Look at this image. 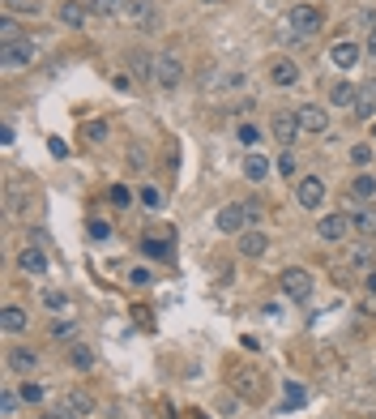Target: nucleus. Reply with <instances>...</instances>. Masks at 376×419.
Here are the masks:
<instances>
[{"label": "nucleus", "instance_id": "nucleus-1", "mask_svg": "<svg viewBox=\"0 0 376 419\" xmlns=\"http://www.w3.org/2000/svg\"><path fill=\"white\" fill-rule=\"evenodd\" d=\"M320 26H325V13H320V5H295V9L287 13L283 43H304V39L320 34Z\"/></svg>", "mask_w": 376, "mask_h": 419}, {"label": "nucleus", "instance_id": "nucleus-2", "mask_svg": "<svg viewBox=\"0 0 376 419\" xmlns=\"http://www.w3.org/2000/svg\"><path fill=\"white\" fill-rule=\"evenodd\" d=\"M261 219V205L257 201H231V205H223L219 210V231H227V236H240V231H248L252 223Z\"/></svg>", "mask_w": 376, "mask_h": 419}, {"label": "nucleus", "instance_id": "nucleus-3", "mask_svg": "<svg viewBox=\"0 0 376 419\" xmlns=\"http://www.w3.org/2000/svg\"><path fill=\"white\" fill-rule=\"evenodd\" d=\"M34 60H39V47H34L30 39H22V43H9V47H0V69H5V73L30 69Z\"/></svg>", "mask_w": 376, "mask_h": 419}, {"label": "nucleus", "instance_id": "nucleus-4", "mask_svg": "<svg viewBox=\"0 0 376 419\" xmlns=\"http://www.w3.org/2000/svg\"><path fill=\"white\" fill-rule=\"evenodd\" d=\"M154 82L163 86V90H176L184 82V65L176 51H163V56H154Z\"/></svg>", "mask_w": 376, "mask_h": 419}, {"label": "nucleus", "instance_id": "nucleus-5", "mask_svg": "<svg viewBox=\"0 0 376 419\" xmlns=\"http://www.w3.org/2000/svg\"><path fill=\"white\" fill-rule=\"evenodd\" d=\"M278 283H283V291H287L295 304H308V299H312V274H308V270L291 266V270L278 274Z\"/></svg>", "mask_w": 376, "mask_h": 419}, {"label": "nucleus", "instance_id": "nucleus-6", "mask_svg": "<svg viewBox=\"0 0 376 419\" xmlns=\"http://www.w3.org/2000/svg\"><path fill=\"white\" fill-rule=\"evenodd\" d=\"M124 22H133V26H141V30H154L158 26V5L154 0H124Z\"/></svg>", "mask_w": 376, "mask_h": 419}, {"label": "nucleus", "instance_id": "nucleus-7", "mask_svg": "<svg viewBox=\"0 0 376 419\" xmlns=\"http://www.w3.org/2000/svg\"><path fill=\"white\" fill-rule=\"evenodd\" d=\"M270 133H274V141H283V146L291 150L304 129H299V116H295V112H278V116L270 120Z\"/></svg>", "mask_w": 376, "mask_h": 419}, {"label": "nucleus", "instance_id": "nucleus-8", "mask_svg": "<svg viewBox=\"0 0 376 419\" xmlns=\"http://www.w3.org/2000/svg\"><path fill=\"white\" fill-rule=\"evenodd\" d=\"M60 415H69V419H86V415H94V398L90 394H82V389H69L65 398H60V406H56Z\"/></svg>", "mask_w": 376, "mask_h": 419}, {"label": "nucleus", "instance_id": "nucleus-9", "mask_svg": "<svg viewBox=\"0 0 376 419\" xmlns=\"http://www.w3.org/2000/svg\"><path fill=\"white\" fill-rule=\"evenodd\" d=\"M295 116H299V129L304 133H330V112L316 108V103H304Z\"/></svg>", "mask_w": 376, "mask_h": 419}, {"label": "nucleus", "instance_id": "nucleus-10", "mask_svg": "<svg viewBox=\"0 0 376 419\" xmlns=\"http://www.w3.org/2000/svg\"><path fill=\"white\" fill-rule=\"evenodd\" d=\"M295 197H299L304 210H320V201H325V184H320V176H304L299 188H295Z\"/></svg>", "mask_w": 376, "mask_h": 419}, {"label": "nucleus", "instance_id": "nucleus-11", "mask_svg": "<svg viewBox=\"0 0 376 419\" xmlns=\"http://www.w3.org/2000/svg\"><path fill=\"white\" fill-rule=\"evenodd\" d=\"M270 82H274V86H283V90H291V86L299 82V65H295L291 56H278V60H270Z\"/></svg>", "mask_w": 376, "mask_h": 419}, {"label": "nucleus", "instance_id": "nucleus-12", "mask_svg": "<svg viewBox=\"0 0 376 419\" xmlns=\"http://www.w3.org/2000/svg\"><path fill=\"white\" fill-rule=\"evenodd\" d=\"M346 231H351V219H342V214H325L316 223V236L320 240H330V244H342L346 240Z\"/></svg>", "mask_w": 376, "mask_h": 419}, {"label": "nucleus", "instance_id": "nucleus-13", "mask_svg": "<svg viewBox=\"0 0 376 419\" xmlns=\"http://www.w3.org/2000/svg\"><path fill=\"white\" fill-rule=\"evenodd\" d=\"M359 56H363V47H359V43H351V39H342V43H334V47H330V60H334L342 73H346V69H355V65H359Z\"/></svg>", "mask_w": 376, "mask_h": 419}, {"label": "nucleus", "instance_id": "nucleus-14", "mask_svg": "<svg viewBox=\"0 0 376 419\" xmlns=\"http://www.w3.org/2000/svg\"><path fill=\"white\" fill-rule=\"evenodd\" d=\"M235 248L244 252V257H265V248H270V240H265V231H257V227H248V231H240L235 236Z\"/></svg>", "mask_w": 376, "mask_h": 419}, {"label": "nucleus", "instance_id": "nucleus-15", "mask_svg": "<svg viewBox=\"0 0 376 419\" xmlns=\"http://www.w3.org/2000/svg\"><path fill=\"white\" fill-rule=\"evenodd\" d=\"M355 120H368V116H376V82H363L359 86V94H355Z\"/></svg>", "mask_w": 376, "mask_h": 419}, {"label": "nucleus", "instance_id": "nucleus-16", "mask_svg": "<svg viewBox=\"0 0 376 419\" xmlns=\"http://www.w3.org/2000/svg\"><path fill=\"white\" fill-rule=\"evenodd\" d=\"M18 266H22L26 274H34V278H43V274H47V257H43V248H39V244H30V248H22V257H18Z\"/></svg>", "mask_w": 376, "mask_h": 419}, {"label": "nucleus", "instance_id": "nucleus-17", "mask_svg": "<svg viewBox=\"0 0 376 419\" xmlns=\"http://www.w3.org/2000/svg\"><path fill=\"white\" fill-rule=\"evenodd\" d=\"M86 13H90L86 0H65L56 18H60V26H73V30H77V26H86Z\"/></svg>", "mask_w": 376, "mask_h": 419}, {"label": "nucleus", "instance_id": "nucleus-18", "mask_svg": "<svg viewBox=\"0 0 376 419\" xmlns=\"http://www.w3.org/2000/svg\"><path fill=\"white\" fill-rule=\"evenodd\" d=\"M351 227L359 231V240H376V210H372V205H368V210H355Z\"/></svg>", "mask_w": 376, "mask_h": 419}, {"label": "nucleus", "instance_id": "nucleus-19", "mask_svg": "<svg viewBox=\"0 0 376 419\" xmlns=\"http://www.w3.org/2000/svg\"><path fill=\"white\" fill-rule=\"evenodd\" d=\"M0 325H5V334H22V330L30 325V317H26V308H18V304H9L5 312H0Z\"/></svg>", "mask_w": 376, "mask_h": 419}, {"label": "nucleus", "instance_id": "nucleus-20", "mask_svg": "<svg viewBox=\"0 0 376 419\" xmlns=\"http://www.w3.org/2000/svg\"><path fill=\"white\" fill-rule=\"evenodd\" d=\"M351 266L372 274V266H376V244H372V240H363V244H355V248H351Z\"/></svg>", "mask_w": 376, "mask_h": 419}, {"label": "nucleus", "instance_id": "nucleus-21", "mask_svg": "<svg viewBox=\"0 0 376 419\" xmlns=\"http://www.w3.org/2000/svg\"><path fill=\"white\" fill-rule=\"evenodd\" d=\"M244 176L248 180H270V159H265V154H248V159H244Z\"/></svg>", "mask_w": 376, "mask_h": 419}, {"label": "nucleus", "instance_id": "nucleus-22", "mask_svg": "<svg viewBox=\"0 0 376 419\" xmlns=\"http://www.w3.org/2000/svg\"><path fill=\"white\" fill-rule=\"evenodd\" d=\"M9 363H13L18 373H34V368H39V355H34L30 347H13V351H9Z\"/></svg>", "mask_w": 376, "mask_h": 419}, {"label": "nucleus", "instance_id": "nucleus-23", "mask_svg": "<svg viewBox=\"0 0 376 419\" xmlns=\"http://www.w3.org/2000/svg\"><path fill=\"white\" fill-rule=\"evenodd\" d=\"M355 86L351 82H334V90H330V103H334V108H355Z\"/></svg>", "mask_w": 376, "mask_h": 419}, {"label": "nucleus", "instance_id": "nucleus-24", "mask_svg": "<svg viewBox=\"0 0 376 419\" xmlns=\"http://www.w3.org/2000/svg\"><path fill=\"white\" fill-rule=\"evenodd\" d=\"M9 43H22V30H18V18L13 13L0 18V47H9Z\"/></svg>", "mask_w": 376, "mask_h": 419}, {"label": "nucleus", "instance_id": "nucleus-25", "mask_svg": "<svg viewBox=\"0 0 376 419\" xmlns=\"http://www.w3.org/2000/svg\"><path fill=\"white\" fill-rule=\"evenodd\" d=\"M261 377L252 373V368H244V373H235V385H240V394L244 398H261V385H257Z\"/></svg>", "mask_w": 376, "mask_h": 419}, {"label": "nucleus", "instance_id": "nucleus-26", "mask_svg": "<svg viewBox=\"0 0 376 419\" xmlns=\"http://www.w3.org/2000/svg\"><path fill=\"white\" fill-rule=\"evenodd\" d=\"M129 69H133L137 77H154V56H145V51H133V56H129Z\"/></svg>", "mask_w": 376, "mask_h": 419}, {"label": "nucleus", "instance_id": "nucleus-27", "mask_svg": "<svg viewBox=\"0 0 376 419\" xmlns=\"http://www.w3.org/2000/svg\"><path fill=\"white\" fill-rule=\"evenodd\" d=\"M5 13H13V18H34V13H39V0H5Z\"/></svg>", "mask_w": 376, "mask_h": 419}, {"label": "nucleus", "instance_id": "nucleus-28", "mask_svg": "<svg viewBox=\"0 0 376 419\" xmlns=\"http://www.w3.org/2000/svg\"><path fill=\"white\" fill-rule=\"evenodd\" d=\"M26 201H30V193L13 184V188H9V214H26Z\"/></svg>", "mask_w": 376, "mask_h": 419}, {"label": "nucleus", "instance_id": "nucleus-29", "mask_svg": "<svg viewBox=\"0 0 376 419\" xmlns=\"http://www.w3.org/2000/svg\"><path fill=\"white\" fill-rule=\"evenodd\" d=\"M69 359H73V368H90V363H94V351H90V347H82V342H73Z\"/></svg>", "mask_w": 376, "mask_h": 419}, {"label": "nucleus", "instance_id": "nucleus-30", "mask_svg": "<svg viewBox=\"0 0 376 419\" xmlns=\"http://www.w3.org/2000/svg\"><path fill=\"white\" fill-rule=\"evenodd\" d=\"M351 193H355V197H372V193H376V180H372V176H355V180H351Z\"/></svg>", "mask_w": 376, "mask_h": 419}, {"label": "nucleus", "instance_id": "nucleus-31", "mask_svg": "<svg viewBox=\"0 0 376 419\" xmlns=\"http://www.w3.org/2000/svg\"><path fill=\"white\" fill-rule=\"evenodd\" d=\"M235 137H240V141H244V146L252 150V146L261 141V129H257V124H240V129H235Z\"/></svg>", "mask_w": 376, "mask_h": 419}, {"label": "nucleus", "instance_id": "nucleus-32", "mask_svg": "<svg viewBox=\"0 0 376 419\" xmlns=\"http://www.w3.org/2000/svg\"><path fill=\"white\" fill-rule=\"evenodd\" d=\"M351 163H355V167H368V163H372V146H363V141L351 146Z\"/></svg>", "mask_w": 376, "mask_h": 419}, {"label": "nucleus", "instance_id": "nucleus-33", "mask_svg": "<svg viewBox=\"0 0 376 419\" xmlns=\"http://www.w3.org/2000/svg\"><path fill=\"white\" fill-rule=\"evenodd\" d=\"M73 334H77L73 321H51V338H56V342H65V338H73Z\"/></svg>", "mask_w": 376, "mask_h": 419}, {"label": "nucleus", "instance_id": "nucleus-34", "mask_svg": "<svg viewBox=\"0 0 376 419\" xmlns=\"http://www.w3.org/2000/svg\"><path fill=\"white\" fill-rule=\"evenodd\" d=\"M86 231H90V240H107V236H112V223H103V219H90V223H86Z\"/></svg>", "mask_w": 376, "mask_h": 419}, {"label": "nucleus", "instance_id": "nucleus-35", "mask_svg": "<svg viewBox=\"0 0 376 419\" xmlns=\"http://www.w3.org/2000/svg\"><path fill=\"white\" fill-rule=\"evenodd\" d=\"M86 9H90V13H116L120 0H86Z\"/></svg>", "mask_w": 376, "mask_h": 419}, {"label": "nucleus", "instance_id": "nucleus-36", "mask_svg": "<svg viewBox=\"0 0 376 419\" xmlns=\"http://www.w3.org/2000/svg\"><path fill=\"white\" fill-rule=\"evenodd\" d=\"M18 402H22V394H13V389L0 394V411H5V415H13V411H18Z\"/></svg>", "mask_w": 376, "mask_h": 419}, {"label": "nucleus", "instance_id": "nucleus-37", "mask_svg": "<svg viewBox=\"0 0 376 419\" xmlns=\"http://www.w3.org/2000/svg\"><path fill=\"white\" fill-rule=\"evenodd\" d=\"M141 205H150V210H158V205H163V193H158V188H141Z\"/></svg>", "mask_w": 376, "mask_h": 419}, {"label": "nucleus", "instance_id": "nucleus-38", "mask_svg": "<svg viewBox=\"0 0 376 419\" xmlns=\"http://www.w3.org/2000/svg\"><path fill=\"white\" fill-rule=\"evenodd\" d=\"M141 248H145V257H167V252H171V248H167L163 240H145Z\"/></svg>", "mask_w": 376, "mask_h": 419}, {"label": "nucleus", "instance_id": "nucleus-39", "mask_svg": "<svg viewBox=\"0 0 376 419\" xmlns=\"http://www.w3.org/2000/svg\"><path fill=\"white\" fill-rule=\"evenodd\" d=\"M22 402H43V385H22Z\"/></svg>", "mask_w": 376, "mask_h": 419}, {"label": "nucleus", "instance_id": "nucleus-40", "mask_svg": "<svg viewBox=\"0 0 376 419\" xmlns=\"http://www.w3.org/2000/svg\"><path fill=\"white\" fill-rule=\"evenodd\" d=\"M278 172H283V176H295V154H291V150H283V159H278Z\"/></svg>", "mask_w": 376, "mask_h": 419}, {"label": "nucleus", "instance_id": "nucleus-41", "mask_svg": "<svg viewBox=\"0 0 376 419\" xmlns=\"http://www.w3.org/2000/svg\"><path fill=\"white\" fill-rule=\"evenodd\" d=\"M86 137H90V141H103V137H107V124H86Z\"/></svg>", "mask_w": 376, "mask_h": 419}, {"label": "nucleus", "instance_id": "nucleus-42", "mask_svg": "<svg viewBox=\"0 0 376 419\" xmlns=\"http://www.w3.org/2000/svg\"><path fill=\"white\" fill-rule=\"evenodd\" d=\"M129 197H133V193H129L124 184H116V188H112V201H116V205H129Z\"/></svg>", "mask_w": 376, "mask_h": 419}, {"label": "nucleus", "instance_id": "nucleus-43", "mask_svg": "<svg viewBox=\"0 0 376 419\" xmlns=\"http://www.w3.org/2000/svg\"><path fill=\"white\" fill-rule=\"evenodd\" d=\"M43 304H47V308H65V295H60V291H47Z\"/></svg>", "mask_w": 376, "mask_h": 419}, {"label": "nucleus", "instance_id": "nucleus-44", "mask_svg": "<svg viewBox=\"0 0 376 419\" xmlns=\"http://www.w3.org/2000/svg\"><path fill=\"white\" fill-rule=\"evenodd\" d=\"M129 278H133V283H137V287H145V283H150V270H141V266H137V270H133V274H129Z\"/></svg>", "mask_w": 376, "mask_h": 419}, {"label": "nucleus", "instance_id": "nucleus-45", "mask_svg": "<svg viewBox=\"0 0 376 419\" xmlns=\"http://www.w3.org/2000/svg\"><path fill=\"white\" fill-rule=\"evenodd\" d=\"M0 146H13V124H0Z\"/></svg>", "mask_w": 376, "mask_h": 419}, {"label": "nucleus", "instance_id": "nucleus-46", "mask_svg": "<svg viewBox=\"0 0 376 419\" xmlns=\"http://www.w3.org/2000/svg\"><path fill=\"white\" fill-rule=\"evenodd\" d=\"M363 51H368V56L376 60V26H372V39H368V47H363Z\"/></svg>", "mask_w": 376, "mask_h": 419}, {"label": "nucleus", "instance_id": "nucleus-47", "mask_svg": "<svg viewBox=\"0 0 376 419\" xmlns=\"http://www.w3.org/2000/svg\"><path fill=\"white\" fill-rule=\"evenodd\" d=\"M43 419H69V415H60V411H51V415H43Z\"/></svg>", "mask_w": 376, "mask_h": 419}, {"label": "nucleus", "instance_id": "nucleus-48", "mask_svg": "<svg viewBox=\"0 0 376 419\" xmlns=\"http://www.w3.org/2000/svg\"><path fill=\"white\" fill-rule=\"evenodd\" d=\"M368 287H372V291H376V270H372V274H368Z\"/></svg>", "mask_w": 376, "mask_h": 419}, {"label": "nucleus", "instance_id": "nucleus-49", "mask_svg": "<svg viewBox=\"0 0 376 419\" xmlns=\"http://www.w3.org/2000/svg\"><path fill=\"white\" fill-rule=\"evenodd\" d=\"M201 5H219V0H201Z\"/></svg>", "mask_w": 376, "mask_h": 419}, {"label": "nucleus", "instance_id": "nucleus-50", "mask_svg": "<svg viewBox=\"0 0 376 419\" xmlns=\"http://www.w3.org/2000/svg\"><path fill=\"white\" fill-rule=\"evenodd\" d=\"M120 9H124V0H120Z\"/></svg>", "mask_w": 376, "mask_h": 419}]
</instances>
